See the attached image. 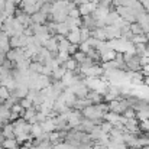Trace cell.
Segmentation results:
<instances>
[{
    "mask_svg": "<svg viewBox=\"0 0 149 149\" xmlns=\"http://www.w3.org/2000/svg\"><path fill=\"white\" fill-rule=\"evenodd\" d=\"M42 133H44V130H42L41 123H35V125H32V129H31V136L38 138V136H41Z\"/></svg>",
    "mask_w": 149,
    "mask_h": 149,
    "instance_id": "cell-23",
    "label": "cell"
},
{
    "mask_svg": "<svg viewBox=\"0 0 149 149\" xmlns=\"http://www.w3.org/2000/svg\"><path fill=\"white\" fill-rule=\"evenodd\" d=\"M145 35H146V39H148V44H149V32H146Z\"/></svg>",
    "mask_w": 149,
    "mask_h": 149,
    "instance_id": "cell-42",
    "label": "cell"
},
{
    "mask_svg": "<svg viewBox=\"0 0 149 149\" xmlns=\"http://www.w3.org/2000/svg\"><path fill=\"white\" fill-rule=\"evenodd\" d=\"M1 135H3L4 138H15V136H16V135H15V130H13V125H12L10 122H7V123L3 125V127H1Z\"/></svg>",
    "mask_w": 149,
    "mask_h": 149,
    "instance_id": "cell-12",
    "label": "cell"
},
{
    "mask_svg": "<svg viewBox=\"0 0 149 149\" xmlns=\"http://www.w3.org/2000/svg\"><path fill=\"white\" fill-rule=\"evenodd\" d=\"M103 71H104V70L101 68V65L94 64V65L86 68L84 71H81V74H83L84 77H88V78H100V77L103 75Z\"/></svg>",
    "mask_w": 149,
    "mask_h": 149,
    "instance_id": "cell-3",
    "label": "cell"
},
{
    "mask_svg": "<svg viewBox=\"0 0 149 149\" xmlns=\"http://www.w3.org/2000/svg\"><path fill=\"white\" fill-rule=\"evenodd\" d=\"M29 70H31V71H35V72H38V74H41L42 70H44V64H41V62H38V61H31Z\"/></svg>",
    "mask_w": 149,
    "mask_h": 149,
    "instance_id": "cell-25",
    "label": "cell"
},
{
    "mask_svg": "<svg viewBox=\"0 0 149 149\" xmlns=\"http://www.w3.org/2000/svg\"><path fill=\"white\" fill-rule=\"evenodd\" d=\"M96 9V3H81L78 4V12H80V16H87V15H91Z\"/></svg>",
    "mask_w": 149,
    "mask_h": 149,
    "instance_id": "cell-8",
    "label": "cell"
},
{
    "mask_svg": "<svg viewBox=\"0 0 149 149\" xmlns=\"http://www.w3.org/2000/svg\"><path fill=\"white\" fill-rule=\"evenodd\" d=\"M71 56H72V58H74V59L77 61V64H83V62H84V59L87 58V55H86L84 52H81L80 49L77 51V52H75L74 55H71Z\"/></svg>",
    "mask_w": 149,
    "mask_h": 149,
    "instance_id": "cell-28",
    "label": "cell"
},
{
    "mask_svg": "<svg viewBox=\"0 0 149 149\" xmlns=\"http://www.w3.org/2000/svg\"><path fill=\"white\" fill-rule=\"evenodd\" d=\"M77 51H78V45H75V44H70V47H68V55H70V56L74 55Z\"/></svg>",
    "mask_w": 149,
    "mask_h": 149,
    "instance_id": "cell-38",
    "label": "cell"
},
{
    "mask_svg": "<svg viewBox=\"0 0 149 149\" xmlns=\"http://www.w3.org/2000/svg\"><path fill=\"white\" fill-rule=\"evenodd\" d=\"M1 146H4L6 149H19L20 145L17 143L16 138H4V141H3Z\"/></svg>",
    "mask_w": 149,
    "mask_h": 149,
    "instance_id": "cell-14",
    "label": "cell"
},
{
    "mask_svg": "<svg viewBox=\"0 0 149 149\" xmlns=\"http://www.w3.org/2000/svg\"><path fill=\"white\" fill-rule=\"evenodd\" d=\"M81 22H83L81 28H87L88 31H93V29H96V28H97V26H96V19H94L91 15L81 16Z\"/></svg>",
    "mask_w": 149,
    "mask_h": 149,
    "instance_id": "cell-10",
    "label": "cell"
},
{
    "mask_svg": "<svg viewBox=\"0 0 149 149\" xmlns=\"http://www.w3.org/2000/svg\"><path fill=\"white\" fill-rule=\"evenodd\" d=\"M104 32H106V39H119L122 38V32L116 25H106L104 26Z\"/></svg>",
    "mask_w": 149,
    "mask_h": 149,
    "instance_id": "cell-4",
    "label": "cell"
},
{
    "mask_svg": "<svg viewBox=\"0 0 149 149\" xmlns=\"http://www.w3.org/2000/svg\"><path fill=\"white\" fill-rule=\"evenodd\" d=\"M130 41L133 44H148V39H146V35L145 33H142V35H133Z\"/></svg>",
    "mask_w": 149,
    "mask_h": 149,
    "instance_id": "cell-27",
    "label": "cell"
},
{
    "mask_svg": "<svg viewBox=\"0 0 149 149\" xmlns=\"http://www.w3.org/2000/svg\"><path fill=\"white\" fill-rule=\"evenodd\" d=\"M6 58L15 64L20 62L22 59H25V48H10L6 52Z\"/></svg>",
    "mask_w": 149,
    "mask_h": 149,
    "instance_id": "cell-2",
    "label": "cell"
},
{
    "mask_svg": "<svg viewBox=\"0 0 149 149\" xmlns=\"http://www.w3.org/2000/svg\"><path fill=\"white\" fill-rule=\"evenodd\" d=\"M68 90L72 91V93L77 96V99H83V97H86L87 93H88V87L86 86V83H84L83 80H78L77 83H74L72 86H70Z\"/></svg>",
    "mask_w": 149,
    "mask_h": 149,
    "instance_id": "cell-1",
    "label": "cell"
},
{
    "mask_svg": "<svg viewBox=\"0 0 149 149\" xmlns=\"http://www.w3.org/2000/svg\"><path fill=\"white\" fill-rule=\"evenodd\" d=\"M129 29H130V32H132L133 35H142V33H145V32H143V29H142V26H141L138 22H133V23H130Z\"/></svg>",
    "mask_w": 149,
    "mask_h": 149,
    "instance_id": "cell-24",
    "label": "cell"
},
{
    "mask_svg": "<svg viewBox=\"0 0 149 149\" xmlns=\"http://www.w3.org/2000/svg\"><path fill=\"white\" fill-rule=\"evenodd\" d=\"M0 149H6V148H4V146H0Z\"/></svg>",
    "mask_w": 149,
    "mask_h": 149,
    "instance_id": "cell-44",
    "label": "cell"
},
{
    "mask_svg": "<svg viewBox=\"0 0 149 149\" xmlns=\"http://www.w3.org/2000/svg\"><path fill=\"white\" fill-rule=\"evenodd\" d=\"M31 19H32V23H39V25H45L47 20H48V15H45L44 12L38 10L36 13L31 15Z\"/></svg>",
    "mask_w": 149,
    "mask_h": 149,
    "instance_id": "cell-11",
    "label": "cell"
},
{
    "mask_svg": "<svg viewBox=\"0 0 149 149\" xmlns=\"http://www.w3.org/2000/svg\"><path fill=\"white\" fill-rule=\"evenodd\" d=\"M9 119H10V109H7V107L1 103V104H0V122L7 123V122H10Z\"/></svg>",
    "mask_w": 149,
    "mask_h": 149,
    "instance_id": "cell-17",
    "label": "cell"
},
{
    "mask_svg": "<svg viewBox=\"0 0 149 149\" xmlns=\"http://www.w3.org/2000/svg\"><path fill=\"white\" fill-rule=\"evenodd\" d=\"M65 38L68 39V42H70V44H75V45L81 44V33H80V28H72V29L67 33V36H65Z\"/></svg>",
    "mask_w": 149,
    "mask_h": 149,
    "instance_id": "cell-7",
    "label": "cell"
},
{
    "mask_svg": "<svg viewBox=\"0 0 149 149\" xmlns=\"http://www.w3.org/2000/svg\"><path fill=\"white\" fill-rule=\"evenodd\" d=\"M3 125H4V123H3V122H0V132H1V127H3Z\"/></svg>",
    "mask_w": 149,
    "mask_h": 149,
    "instance_id": "cell-43",
    "label": "cell"
},
{
    "mask_svg": "<svg viewBox=\"0 0 149 149\" xmlns=\"http://www.w3.org/2000/svg\"><path fill=\"white\" fill-rule=\"evenodd\" d=\"M65 71H67V68H65L64 65H59L58 68H55V70L52 71V74H51V78H52V80H61V78L64 77Z\"/></svg>",
    "mask_w": 149,
    "mask_h": 149,
    "instance_id": "cell-19",
    "label": "cell"
},
{
    "mask_svg": "<svg viewBox=\"0 0 149 149\" xmlns=\"http://www.w3.org/2000/svg\"><path fill=\"white\" fill-rule=\"evenodd\" d=\"M35 3H38V0H22V1L19 3V7H20V9H25V7L33 6Z\"/></svg>",
    "mask_w": 149,
    "mask_h": 149,
    "instance_id": "cell-34",
    "label": "cell"
},
{
    "mask_svg": "<svg viewBox=\"0 0 149 149\" xmlns=\"http://www.w3.org/2000/svg\"><path fill=\"white\" fill-rule=\"evenodd\" d=\"M91 36L97 38L100 41H107L106 39V32H104V28H96L91 31Z\"/></svg>",
    "mask_w": 149,
    "mask_h": 149,
    "instance_id": "cell-21",
    "label": "cell"
},
{
    "mask_svg": "<svg viewBox=\"0 0 149 149\" xmlns=\"http://www.w3.org/2000/svg\"><path fill=\"white\" fill-rule=\"evenodd\" d=\"M97 4H99V6H103V7L111 9V7H113V0H99Z\"/></svg>",
    "mask_w": 149,
    "mask_h": 149,
    "instance_id": "cell-36",
    "label": "cell"
},
{
    "mask_svg": "<svg viewBox=\"0 0 149 149\" xmlns=\"http://www.w3.org/2000/svg\"><path fill=\"white\" fill-rule=\"evenodd\" d=\"M122 116H125L126 119H135V117H136V110H135L133 107H127V109L122 113Z\"/></svg>",
    "mask_w": 149,
    "mask_h": 149,
    "instance_id": "cell-30",
    "label": "cell"
},
{
    "mask_svg": "<svg viewBox=\"0 0 149 149\" xmlns=\"http://www.w3.org/2000/svg\"><path fill=\"white\" fill-rule=\"evenodd\" d=\"M62 65H64V67H65L68 71H74V70H77V67H78L77 61H75L72 56H70V58H68V59H67V61H65Z\"/></svg>",
    "mask_w": 149,
    "mask_h": 149,
    "instance_id": "cell-22",
    "label": "cell"
},
{
    "mask_svg": "<svg viewBox=\"0 0 149 149\" xmlns=\"http://www.w3.org/2000/svg\"><path fill=\"white\" fill-rule=\"evenodd\" d=\"M6 61V52H0V65H3Z\"/></svg>",
    "mask_w": 149,
    "mask_h": 149,
    "instance_id": "cell-40",
    "label": "cell"
},
{
    "mask_svg": "<svg viewBox=\"0 0 149 149\" xmlns=\"http://www.w3.org/2000/svg\"><path fill=\"white\" fill-rule=\"evenodd\" d=\"M126 62V68H127V71H141L142 70V65H141V56H138L136 54L135 55H132L127 61H125Z\"/></svg>",
    "mask_w": 149,
    "mask_h": 149,
    "instance_id": "cell-6",
    "label": "cell"
},
{
    "mask_svg": "<svg viewBox=\"0 0 149 149\" xmlns=\"http://www.w3.org/2000/svg\"><path fill=\"white\" fill-rule=\"evenodd\" d=\"M15 10H16V4H13L12 1H6L1 12L4 13V16H15Z\"/></svg>",
    "mask_w": 149,
    "mask_h": 149,
    "instance_id": "cell-20",
    "label": "cell"
},
{
    "mask_svg": "<svg viewBox=\"0 0 149 149\" xmlns=\"http://www.w3.org/2000/svg\"><path fill=\"white\" fill-rule=\"evenodd\" d=\"M9 96H10V91H9L4 86H0V104L7 99Z\"/></svg>",
    "mask_w": 149,
    "mask_h": 149,
    "instance_id": "cell-31",
    "label": "cell"
},
{
    "mask_svg": "<svg viewBox=\"0 0 149 149\" xmlns=\"http://www.w3.org/2000/svg\"><path fill=\"white\" fill-rule=\"evenodd\" d=\"M44 47L47 48V49L49 51L51 54L55 56L56 55V52H58V41L54 38V36H49L45 42H44Z\"/></svg>",
    "mask_w": 149,
    "mask_h": 149,
    "instance_id": "cell-9",
    "label": "cell"
},
{
    "mask_svg": "<svg viewBox=\"0 0 149 149\" xmlns=\"http://www.w3.org/2000/svg\"><path fill=\"white\" fill-rule=\"evenodd\" d=\"M141 3H142V6L145 7V12L149 13V0H141Z\"/></svg>",
    "mask_w": 149,
    "mask_h": 149,
    "instance_id": "cell-39",
    "label": "cell"
},
{
    "mask_svg": "<svg viewBox=\"0 0 149 149\" xmlns=\"http://www.w3.org/2000/svg\"><path fill=\"white\" fill-rule=\"evenodd\" d=\"M80 33H81V42L87 41L91 36V31H88L87 28H80Z\"/></svg>",
    "mask_w": 149,
    "mask_h": 149,
    "instance_id": "cell-32",
    "label": "cell"
},
{
    "mask_svg": "<svg viewBox=\"0 0 149 149\" xmlns=\"http://www.w3.org/2000/svg\"><path fill=\"white\" fill-rule=\"evenodd\" d=\"M70 32V26L64 22H59V23H55V33H59V35H64L67 36V33Z\"/></svg>",
    "mask_w": 149,
    "mask_h": 149,
    "instance_id": "cell-16",
    "label": "cell"
},
{
    "mask_svg": "<svg viewBox=\"0 0 149 149\" xmlns=\"http://www.w3.org/2000/svg\"><path fill=\"white\" fill-rule=\"evenodd\" d=\"M86 97L90 100L93 104H99V103L103 101V96L100 93H97V91H93V90H88V93H87Z\"/></svg>",
    "mask_w": 149,
    "mask_h": 149,
    "instance_id": "cell-18",
    "label": "cell"
},
{
    "mask_svg": "<svg viewBox=\"0 0 149 149\" xmlns=\"http://www.w3.org/2000/svg\"><path fill=\"white\" fill-rule=\"evenodd\" d=\"M0 31H1V28H0Z\"/></svg>",
    "mask_w": 149,
    "mask_h": 149,
    "instance_id": "cell-45",
    "label": "cell"
},
{
    "mask_svg": "<svg viewBox=\"0 0 149 149\" xmlns=\"http://www.w3.org/2000/svg\"><path fill=\"white\" fill-rule=\"evenodd\" d=\"M119 19H120L119 13H117L114 9H110L109 15L106 16V25H114V23H116Z\"/></svg>",
    "mask_w": 149,
    "mask_h": 149,
    "instance_id": "cell-15",
    "label": "cell"
},
{
    "mask_svg": "<svg viewBox=\"0 0 149 149\" xmlns=\"http://www.w3.org/2000/svg\"><path fill=\"white\" fill-rule=\"evenodd\" d=\"M55 0H38V3H41V4H45V3H54Z\"/></svg>",
    "mask_w": 149,
    "mask_h": 149,
    "instance_id": "cell-41",
    "label": "cell"
},
{
    "mask_svg": "<svg viewBox=\"0 0 149 149\" xmlns=\"http://www.w3.org/2000/svg\"><path fill=\"white\" fill-rule=\"evenodd\" d=\"M41 126H42V130H44V132H47V133H51V132L56 130L55 122H54V119H51V117H48L45 122H42V123H41Z\"/></svg>",
    "mask_w": 149,
    "mask_h": 149,
    "instance_id": "cell-13",
    "label": "cell"
},
{
    "mask_svg": "<svg viewBox=\"0 0 149 149\" xmlns=\"http://www.w3.org/2000/svg\"><path fill=\"white\" fill-rule=\"evenodd\" d=\"M15 17L25 26V28H29L31 25H32V19H31V15H28V13H25L22 9H17L16 7V10H15Z\"/></svg>",
    "mask_w": 149,
    "mask_h": 149,
    "instance_id": "cell-5",
    "label": "cell"
},
{
    "mask_svg": "<svg viewBox=\"0 0 149 149\" xmlns=\"http://www.w3.org/2000/svg\"><path fill=\"white\" fill-rule=\"evenodd\" d=\"M19 104H20L23 109H28V107H31V106H32V100L28 99V97H23V99L19 100Z\"/></svg>",
    "mask_w": 149,
    "mask_h": 149,
    "instance_id": "cell-35",
    "label": "cell"
},
{
    "mask_svg": "<svg viewBox=\"0 0 149 149\" xmlns=\"http://www.w3.org/2000/svg\"><path fill=\"white\" fill-rule=\"evenodd\" d=\"M68 16L70 17H80V12H78V7H74V9H71L70 12H68Z\"/></svg>",
    "mask_w": 149,
    "mask_h": 149,
    "instance_id": "cell-37",
    "label": "cell"
},
{
    "mask_svg": "<svg viewBox=\"0 0 149 149\" xmlns=\"http://www.w3.org/2000/svg\"><path fill=\"white\" fill-rule=\"evenodd\" d=\"M68 47H70V42L67 38H64L62 41L58 42V52H62V54H68Z\"/></svg>",
    "mask_w": 149,
    "mask_h": 149,
    "instance_id": "cell-26",
    "label": "cell"
},
{
    "mask_svg": "<svg viewBox=\"0 0 149 149\" xmlns=\"http://www.w3.org/2000/svg\"><path fill=\"white\" fill-rule=\"evenodd\" d=\"M52 148H54V145L49 142V139H45V141H42L39 145L32 146V149H52Z\"/></svg>",
    "mask_w": 149,
    "mask_h": 149,
    "instance_id": "cell-29",
    "label": "cell"
},
{
    "mask_svg": "<svg viewBox=\"0 0 149 149\" xmlns=\"http://www.w3.org/2000/svg\"><path fill=\"white\" fill-rule=\"evenodd\" d=\"M111 127H113V125H111L110 122L103 120V122L100 123V129H101V132H104V133H109V132L111 130Z\"/></svg>",
    "mask_w": 149,
    "mask_h": 149,
    "instance_id": "cell-33",
    "label": "cell"
}]
</instances>
